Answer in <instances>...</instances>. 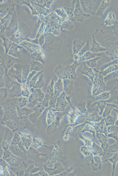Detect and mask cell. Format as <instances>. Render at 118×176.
Segmentation results:
<instances>
[{
	"instance_id": "484cf974",
	"label": "cell",
	"mask_w": 118,
	"mask_h": 176,
	"mask_svg": "<svg viewBox=\"0 0 118 176\" xmlns=\"http://www.w3.org/2000/svg\"><path fill=\"white\" fill-rule=\"evenodd\" d=\"M109 101V100L108 99L107 100H101L95 102L91 105V106H94L96 105V109L99 108L100 109V112L99 114L101 116L104 110L105 107L107 103Z\"/></svg>"
},
{
	"instance_id": "60d3db41",
	"label": "cell",
	"mask_w": 118,
	"mask_h": 176,
	"mask_svg": "<svg viewBox=\"0 0 118 176\" xmlns=\"http://www.w3.org/2000/svg\"><path fill=\"white\" fill-rule=\"evenodd\" d=\"M112 164V175H114L115 165L116 163L118 161V151L115 153L113 156L110 159L108 160Z\"/></svg>"
},
{
	"instance_id": "44dd1931",
	"label": "cell",
	"mask_w": 118,
	"mask_h": 176,
	"mask_svg": "<svg viewBox=\"0 0 118 176\" xmlns=\"http://www.w3.org/2000/svg\"><path fill=\"white\" fill-rule=\"evenodd\" d=\"M63 91V85L62 79H58L54 84V94L57 97H58Z\"/></svg>"
},
{
	"instance_id": "4316f807",
	"label": "cell",
	"mask_w": 118,
	"mask_h": 176,
	"mask_svg": "<svg viewBox=\"0 0 118 176\" xmlns=\"http://www.w3.org/2000/svg\"><path fill=\"white\" fill-rule=\"evenodd\" d=\"M16 111L20 116H22L24 115H27L30 114L34 111V109H31L24 106L20 108L18 106H16Z\"/></svg>"
},
{
	"instance_id": "d6986e66",
	"label": "cell",
	"mask_w": 118,
	"mask_h": 176,
	"mask_svg": "<svg viewBox=\"0 0 118 176\" xmlns=\"http://www.w3.org/2000/svg\"><path fill=\"white\" fill-rule=\"evenodd\" d=\"M81 152L85 156V161L86 163H91L93 159V154L89 149L86 146H83L81 149Z\"/></svg>"
},
{
	"instance_id": "7bdbcfd3",
	"label": "cell",
	"mask_w": 118,
	"mask_h": 176,
	"mask_svg": "<svg viewBox=\"0 0 118 176\" xmlns=\"http://www.w3.org/2000/svg\"><path fill=\"white\" fill-rule=\"evenodd\" d=\"M85 114H82L79 116L76 119L74 122L70 125V126H74L79 124L83 123L85 119Z\"/></svg>"
},
{
	"instance_id": "d6a6232c",
	"label": "cell",
	"mask_w": 118,
	"mask_h": 176,
	"mask_svg": "<svg viewBox=\"0 0 118 176\" xmlns=\"http://www.w3.org/2000/svg\"><path fill=\"white\" fill-rule=\"evenodd\" d=\"M44 74L42 73L39 76L35 84L33 87L34 88L41 89L45 85Z\"/></svg>"
},
{
	"instance_id": "52a82bcc",
	"label": "cell",
	"mask_w": 118,
	"mask_h": 176,
	"mask_svg": "<svg viewBox=\"0 0 118 176\" xmlns=\"http://www.w3.org/2000/svg\"><path fill=\"white\" fill-rule=\"evenodd\" d=\"M80 63L81 62L79 60L75 61L72 65L67 66L65 67L68 79L73 80L77 79L76 70Z\"/></svg>"
},
{
	"instance_id": "f907efd6",
	"label": "cell",
	"mask_w": 118,
	"mask_h": 176,
	"mask_svg": "<svg viewBox=\"0 0 118 176\" xmlns=\"http://www.w3.org/2000/svg\"><path fill=\"white\" fill-rule=\"evenodd\" d=\"M38 72L35 71H33L30 72L28 76V77L26 83L28 85L29 83L33 77V76L37 73Z\"/></svg>"
},
{
	"instance_id": "e0dca14e",
	"label": "cell",
	"mask_w": 118,
	"mask_h": 176,
	"mask_svg": "<svg viewBox=\"0 0 118 176\" xmlns=\"http://www.w3.org/2000/svg\"><path fill=\"white\" fill-rule=\"evenodd\" d=\"M82 62L83 65V67L80 71V74L87 76L91 81L93 82L95 77V74L92 71V68L88 66L83 62Z\"/></svg>"
},
{
	"instance_id": "836d02e7",
	"label": "cell",
	"mask_w": 118,
	"mask_h": 176,
	"mask_svg": "<svg viewBox=\"0 0 118 176\" xmlns=\"http://www.w3.org/2000/svg\"><path fill=\"white\" fill-rule=\"evenodd\" d=\"M28 86L26 83H22L21 95L22 96L28 98L31 94Z\"/></svg>"
},
{
	"instance_id": "2e32d148",
	"label": "cell",
	"mask_w": 118,
	"mask_h": 176,
	"mask_svg": "<svg viewBox=\"0 0 118 176\" xmlns=\"http://www.w3.org/2000/svg\"><path fill=\"white\" fill-rule=\"evenodd\" d=\"M54 73L59 79L63 80L68 79V77L66 70L65 67L61 65L57 66L55 68Z\"/></svg>"
},
{
	"instance_id": "8992f818",
	"label": "cell",
	"mask_w": 118,
	"mask_h": 176,
	"mask_svg": "<svg viewBox=\"0 0 118 176\" xmlns=\"http://www.w3.org/2000/svg\"><path fill=\"white\" fill-rule=\"evenodd\" d=\"M66 95L63 91L58 97L55 108L51 109L54 111H61L65 110L68 104V102L65 98Z\"/></svg>"
},
{
	"instance_id": "ee69618b",
	"label": "cell",
	"mask_w": 118,
	"mask_h": 176,
	"mask_svg": "<svg viewBox=\"0 0 118 176\" xmlns=\"http://www.w3.org/2000/svg\"><path fill=\"white\" fill-rule=\"evenodd\" d=\"M50 97V95L48 93H46L45 94L44 99L41 102V104L45 108H48L49 106V103Z\"/></svg>"
},
{
	"instance_id": "c3c4849f",
	"label": "cell",
	"mask_w": 118,
	"mask_h": 176,
	"mask_svg": "<svg viewBox=\"0 0 118 176\" xmlns=\"http://www.w3.org/2000/svg\"><path fill=\"white\" fill-rule=\"evenodd\" d=\"M79 138H81L85 142V146H90L92 144V140H89L88 139L85 138L83 136H82L81 134L79 136Z\"/></svg>"
},
{
	"instance_id": "1f68e13d",
	"label": "cell",
	"mask_w": 118,
	"mask_h": 176,
	"mask_svg": "<svg viewBox=\"0 0 118 176\" xmlns=\"http://www.w3.org/2000/svg\"><path fill=\"white\" fill-rule=\"evenodd\" d=\"M30 72V67L27 66L23 67L22 68V83H26L27 79Z\"/></svg>"
},
{
	"instance_id": "603a6c76",
	"label": "cell",
	"mask_w": 118,
	"mask_h": 176,
	"mask_svg": "<svg viewBox=\"0 0 118 176\" xmlns=\"http://www.w3.org/2000/svg\"><path fill=\"white\" fill-rule=\"evenodd\" d=\"M31 92L33 93L38 101L41 103L44 99L45 94L41 89L34 88L33 87L30 88Z\"/></svg>"
},
{
	"instance_id": "816d5d0a",
	"label": "cell",
	"mask_w": 118,
	"mask_h": 176,
	"mask_svg": "<svg viewBox=\"0 0 118 176\" xmlns=\"http://www.w3.org/2000/svg\"><path fill=\"white\" fill-rule=\"evenodd\" d=\"M108 137H111L114 139L118 143V136L117 131L110 133L107 134Z\"/></svg>"
},
{
	"instance_id": "e575fe53",
	"label": "cell",
	"mask_w": 118,
	"mask_h": 176,
	"mask_svg": "<svg viewBox=\"0 0 118 176\" xmlns=\"http://www.w3.org/2000/svg\"><path fill=\"white\" fill-rule=\"evenodd\" d=\"M44 68L43 65L38 62H34L30 67V72L35 71L37 72L43 70Z\"/></svg>"
},
{
	"instance_id": "4fadbf2b",
	"label": "cell",
	"mask_w": 118,
	"mask_h": 176,
	"mask_svg": "<svg viewBox=\"0 0 118 176\" xmlns=\"http://www.w3.org/2000/svg\"><path fill=\"white\" fill-rule=\"evenodd\" d=\"M85 41L78 39H75L73 43V55L77 54L82 47L86 43Z\"/></svg>"
},
{
	"instance_id": "ba28073f",
	"label": "cell",
	"mask_w": 118,
	"mask_h": 176,
	"mask_svg": "<svg viewBox=\"0 0 118 176\" xmlns=\"http://www.w3.org/2000/svg\"><path fill=\"white\" fill-rule=\"evenodd\" d=\"M9 103L17 106L21 108L25 106L28 102V98L23 96L9 98L6 101Z\"/></svg>"
},
{
	"instance_id": "f546056e",
	"label": "cell",
	"mask_w": 118,
	"mask_h": 176,
	"mask_svg": "<svg viewBox=\"0 0 118 176\" xmlns=\"http://www.w3.org/2000/svg\"><path fill=\"white\" fill-rule=\"evenodd\" d=\"M115 21V16L114 14L112 12H110L107 15L103 23L105 27L112 25L114 23Z\"/></svg>"
},
{
	"instance_id": "277c9868",
	"label": "cell",
	"mask_w": 118,
	"mask_h": 176,
	"mask_svg": "<svg viewBox=\"0 0 118 176\" xmlns=\"http://www.w3.org/2000/svg\"><path fill=\"white\" fill-rule=\"evenodd\" d=\"M22 68L19 65H15L7 71V76L11 80L20 83L22 82Z\"/></svg>"
},
{
	"instance_id": "f6af8a7d",
	"label": "cell",
	"mask_w": 118,
	"mask_h": 176,
	"mask_svg": "<svg viewBox=\"0 0 118 176\" xmlns=\"http://www.w3.org/2000/svg\"><path fill=\"white\" fill-rule=\"evenodd\" d=\"M104 119L105 121L106 126H107L114 125L115 121L113 117L109 115L105 117Z\"/></svg>"
},
{
	"instance_id": "bcb514c9",
	"label": "cell",
	"mask_w": 118,
	"mask_h": 176,
	"mask_svg": "<svg viewBox=\"0 0 118 176\" xmlns=\"http://www.w3.org/2000/svg\"><path fill=\"white\" fill-rule=\"evenodd\" d=\"M118 60H114L108 62L103 65L100 68V71H103L106 69L108 67L112 65L118 63Z\"/></svg>"
},
{
	"instance_id": "d590c367",
	"label": "cell",
	"mask_w": 118,
	"mask_h": 176,
	"mask_svg": "<svg viewBox=\"0 0 118 176\" xmlns=\"http://www.w3.org/2000/svg\"><path fill=\"white\" fill-rule=\"evenodd\" d=\"M115 106H116L114 104L109 103L107 104L103 112L102 115V117L105 118L106 116L109 115L111 110L114 107H115Z\"/></svg>"
},
{
	"instance_id": "5b68a950",
	"label": "cell",
	"mask_w": 118,
	"mask_h": 176,
	"mask_svg": "<svg viewBox=\"0 0 118 176\" xmlns=\"http://www.w3.org/2000/svg\"><path fill=\"white\" fill-rule=\"evenodd\" d=\"M73 13L75 20L79 22H82L91 16L90 15L85 13L83 11L79 0H76L75 7Z\"/></svg>"
},
{
	"instance_id": "7c38bea8",
	"label": "cell",
	"mask_w": 118,
	"mask_h": 176,
	"mask_svg": "<svg viewBox=\"0 0 118 176\" xmlns=\"http://www.w3.org/2000/svg\"><path fill=\"white\" fill-rule=\"evenodd\" d=\"M92 47L90 50L92 53H98L106 51L107 48L101 46L96 40L95 37V34L93 33L92 35Z\"/></svg>"
},
{
	"instance_id": "f1b7e54d",
	"label": "cell",
	"mask_w": 118,
	"mask_h": 176,
	"mask_svg": "<svg viewBox=\"0 0 118 176\" xmlns=\"http://www.w3.org/2000/svg\"><path fill=\"white\" fill-rule=\"evenodd\" d=\"M0 103L4 102L9 98V91L7 88H0Z\"/></svg>"
},
{
	"instance_id": "cb8c5ba5",
	"label": "cell",
	"mask_w": 118,
	"mask_h": 176,
	"mask_svg": "<svg viewBox=\"0 0 118 176\" xmlns=\"http://www.w3.org/2000/svg\"><path fill=\"white\" fill-rule=\"evenodd\" d=\"M87 123V121H86L83 123L74 127L71 132V136L76 139H78L80 135L81 134V131H82L83 128L84 127Z\"/></svg>"
},
{
	"instance_id": "7402d4cb",
	"label": "cell",
	"mask_w": 118,
	"mask_h": 176,
	"mask_svg": "<svg viewBox=\"0 0 118 176\" xmlns=\"http://www.w3.org/2000/svg\"><path fill=\"white\" fill-rule=\"evenodd\" d=\"M85 119L87 121L93 122H99L102 119V117L97 113V111L91 114L86 115Z\"/></svg>"
},
{
	"instance_id": "8d00e7d4",
	"label": "cell",
	"mask_w": 118,
	"mask_h": 176,
	"mask_svg": "<svg viewBox=\"0 0 118 176\" xmlns=\"http://www.w3.org/2000/svg\"><path fill=\"white\" fill-rule=\"evenodd\" d=\"M44 71V70H42L41 71L38 72L33 76L32 79L29 82L28 84V87L29 88H32L35 84L39 76Z\"/></svg>"
},
{
	"instance_id": "3957f363",
	"label": "cell",
	"mask_w": 118,
	"mask_h": 176,
	"mask_svg": "<svg viewBox=\"0 0 118 176\" xmlns=\"http://www.w3.org/2000/svg\"><path fill=\"white\" fill-rule=\"evenodd\" d=\"M80 1L82 9L85 13L91 16L95 15L98 7L93 1L80 0Z\"/></svg>"
},
{
	"instance_id": "83f0119b",
	"label": "cell",
	"mask_w": 118,
	"mask_h": 176,
	"mask_svg": "<svg viewBox=\"0 0 118 176\" xmlns=\"http://www.w3.org/2000/svg\"><path fill=\"white\" fill-rule=\"evenodd\" d=\"M93 169L94 170H100L102 167V163L100 158L99 156L95 155L91 163Z\"/></svg>"
},
{
	"instance_id": "6da1fadb",
	"label": "cell",
	"mask_w": 118,
	"mask_h": 176,
	"mask_svg": "<svg viewBox=\"0 0 118 176\" xmlns=\"http://www.w3.org/2000/svg\"><path fill=\"white\" fill-rule=\"evenodd\" d=\"M94 70L96 73H95V77L92 89L93 97L98 95L109 90L105 84L102 75L95 68H94Z\"/></svg>"
},
{
	"instance_id": "ffe728a7",
	"label": "cell",
	"mask_w": 118,
	"mask_h": 176,
	"mask_svg": "<svg viewBox=\"0 0 118 176\" xmlns=\"http://www.w3.org/2000/svg\"><path fill=\"white\" fill-rule=\"evenodd\" d=\"M87 147L94 155L99 156L103 155L104 152L102 148L98 145L93 141L91 145Z\"/></svg>"
},
{
	"instance_id": "f5cc1de1",
	"label": "cell",
	"mask_w": 118,
	"mask_h": 176,
	"mask_svg": "<svg viewBox=\"0 0 118 176\" xmlns=\"http://www.w3.org/2000/svg\"><path fill=\"white\" fill-rule=\"evenodd\" d=\"M4 109L3 106L2 105H0V119L1 118L3 117L4 114Z\"/></svg>"
},
{
	"instance_id": "9a60e30c",
	"label": "cell",
	"mask_w": 118,
	"mask_h": 176,
	"mask_svg": "<svg viewBox=\"0 0 118 176\" xmlns=\"http://www.w3.org/2000/svg\"><path fill=\"white\" fill-rule=\"evenodd\" d=\"M106 54L104 52L98 53H94L91 52L90 50L84 53L81 56L79 61L82 62L90 60L91 59L95 58L96 56H100L102 55H103Z\"/></svg>"
},
{
	"instance_id": "f35d334b",
	"label": "cell",
	"mask_w": 118,
	"mask_h": 176,
	"mask_svg": "<svg viewBox=\"0 0 118 176\" xmlns=\"http://www.w3.org/2000/svg\"><path fill=\"white\" fill-rule=\"evenodd\" d=\"M90 45L89 42L88 40H87L86 43L82 47L80 50L78 54V56L80 57L84 53L90 50Z\"/></svg>"
},
{
	"instance_id": "681fc988",
	"label": "cell",
	"mask_w": 118,
	"mask_h": 176,
	"mask_svg": "<svg viewBox=\"0 0 118 176\" xmlns=\"http://www.w3.org/2000/svg\"><path fill=\"white\" fill-rule=\"evenodd\" d=\"M118 127L115 125H112L109 126L107 127V131L108 133H111L117 131Z\"/></svg>"
},
{
	"instance_id": "4dcf8cb0",
	"label": "cell",
	"mask_w": 118,
	"mask_h": 176,
	"mask_svg": "<svg viewBox=\"0 0 118 176\" xmlns=\"http://www.w3.org/2000/svg\"><path fill=\"white\" fill-rule=\"evenodd\" d=\"M102 57L97 56L90 60L82 61L84 63L89 67L94 68L97 66V61Z\"/></svg>"
},
{
	"instance_id": "9c48e42d",
	"label": "cell",
	"mask_w": 118,
	"mask_h": 176,
	"mask_svg": "<svg viewBox=\"0 0 118 176\" xmlns=\"http://www.w3.org/2000/svg\"><path fill=\"white\" fill-rule=\"evenodd\" d=\"M87 121V123L94 127L97 133H103L105 135H107L108 132L104 119H102L98 123Z\"/></svg>"
},
{
	"instance_id": "d4e9b609",
	"label": "cell",
	"mask_w": 118,
	"mask_h": 176,
	"mask_svg": "<svg viewBox=\"0 0 118 176\" xmlns=\"http://www.w3.org/2000/svg\"><path fill=\"white\" fill-rule=\"evenodd\" d=\"M111 93V92H105L95 96L93 97L90 103L94 102L101 100H108L109 98Z\"/></svg>"
},
{
	"instance_id": "b9f144b4",
	"label": "cell",
	"mask_w": 118,
	"mask_h": 176,
	"mask_svg": "<svg viewBox=\"0 0 118 176\" xmlns=\"http://www.w3.org/2000/svg\"><path fill=\"white\" fill-rule=\"evenodd\" d=\"M58 97L55 94L50 96L49 103V108L52 109L55 108Z\"/></svg>"
},
{
	"instance_id": "ac0fdd59",
	"label": "cell",
	"mask_w": 118,
	"mask_h": 176,
	"mask_svg": "<svg viewBox=\"0 0 118 176\" xmlns=\"http://www.w3.org/2000/svg\"><path fill=\"white\" fill-rule=\"evenodd\" d=\"M64 91L66 95L69 96L73 89V80L66 79L63 80Z\"/></svg>"
},
{
	"instance_id": "db71d44e",
	"label": "cell",
	"mask_w": 118,
	"mask_h": 176,
	"mask_svg": "<svg viewBox=\"0 0 118 176\" xmlns=\"http://www.w3.org/2000/svg\"><path fill=\"white\" fill-rule=\"evenodd\" d=\"M73 58L75 61H78L79 60L80 57L77 54H75L73 55Z\"/></svg>"
},
{
	"instance_id": "7a4b0ae2",
	"label": "cell",
	"mask_w": 118,
	"mask_h": 176,
	"mask_svg": "<svg viewBox=\"0 0 118 176\" xmlns=\"http://www.w3.org/2000/svg\"><path fill=\"white\" fill-rule=\"evenodd\" d=\"M22 83L11 80L8 83L7 88L9 91V98L22 96Z\"/></svg>"
},
{
	"instance_id": "74e56055",
	"label": "cell",
	"mask_w": 118,
	"mask_h": 176,
	"mask_svg": "<svg viewBox=\"0 0 118 176\" xmlns=\"http://www.w3.org/2000/svg\"><path fill=\"white\" fill-rule=\"evenodd\" d=\"M55 84L53 79H52L48 85L47 88V93L49 94L50 96L54 94V85Z\"/></svg>"
},
{
	"instance_id": "11a10c76",
	"label": "cell",
	"mask_w": 118,
	"mask_h": 176,
	"mask_svg": "<svg viewBox=\"0 0 118 176\" xmlns=\"http://www.w3.org/2000/svg\"><path fill=\"white\" fill-rule=\"evenodd\" d=\"M115 125L118 127V118L117 120L115 122Z\"/></svg>"
},
{
	"instance_id": "5bb4252c",
	"label": "cell",
	"mask_w": 118,
	"mask_h": 176,
	"mask_svg": "<svg viewBox=\"0 0 118 176\" xmlns=\"http://www.w3.org/2000/svg\"><path fill=\"white\" fill-rule=\"evenodd\" d=\"M111 1L109 0H102L95 13V15L102 17L106 9L110 4Z\"/></svg>"
},
{
	"instance_id": "ab89813d",
	"label": "cell",
	"mask_w": 118,
	"mask_h": 176,
	"mask_svg": "<svg viewBox=\"0 0 118 176\" xmlns=\"http://www.w3.org/2000/svg\"><path fill=\"white\" fill-rule=\"evenodd\" d=\"M85 131H88L92 134L94 138L95 137V130L93 126L89 123H87L82 130L81 133H83Z\"/></svg>"
},
{
	"instance_id": "7dc6e473",
	"label": "cell",
	"mask_w": 118,
	"mask_h": 176,
	"mask_svg": "<svg viewBox=\"0 0 118 176\" xmlns=\"http://www.w3.org/2000/svg\"><path fill=\"white\" fill-rule=\"evenodd\" d=\"M118 151V143L109 146L107 152L116 153Z\"/></svg>"
},
{
	"instance_id": "30bf717a",
	"label": "cell",
	"mask_w": 118,
	"mask_h": 176,
	"mask_svg": "<svg viewBox=\"0 0 118 176\" xmlns=\"http://www.w3.org/2000/svg\"><path fill=\"white\" fill-rule=\"evenodd\" d=\"M66 110L69 117L70 121L72 124L74 122L76 119L79 116L82 114H85L80 112L77 109L75 108L73 106H71V107H68L66 108Z\"/></svg>"
},
{
	"instance_id": "8fae6325",
	"label": "cell",
	"mask_w": 118,
	"mask_h": 176,
	"mask_svg": "<svg viewBox=\"0 0 118 176\" xmlns=\"http://www.w3.org/2000/svg\"><path fill=\"white\" fill-rule=\"evenodd\" d=\"M96 136L101 144V148L104 152L103 155H104L107 153L108 148L109 146L107 142L108 137L107 135L100 133H97Z\"/></svg>"
}]
</instances>
